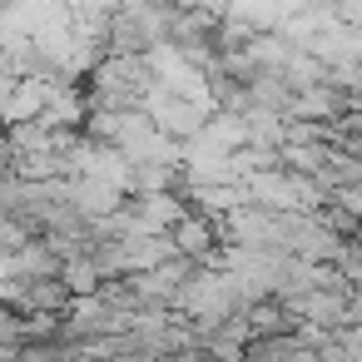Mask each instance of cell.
I'll use <instances>...</instances> for the list:
<instances>
[{"mask_svg": "<svg viewBox=\"0 0 362 362\" xmlns=\"http://www.w3.org/2000/svg\"><path fill=\"white\" fill-rule=\"evenodd\" d=\"M169 248H174V253H184V258H204V253L214 248V228H209V218L184 214V218L169 228Z\"/></svg>", "mask_w": 362, "mask_h": 362, "instance_id": "1", "label": "cell"}]
</instances>
